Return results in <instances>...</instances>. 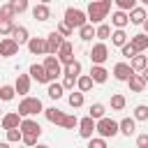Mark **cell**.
Here are the masks:
<instances>
[{
    "label": "cell",
    "instance_id": "1",
    "mask_svg": "<svg viewBox=\"0 0 148 148\" xmlns=\"http://www.w3.org/2000/svg\"><path fill=\"white\" fill-rule=\"evenodd\" d=\"M97 134L104 136V139H113L116 134H120V125H118V120H113V118H109V116L97 118Z\"/></svg>",
    "mask_w": 148,
    "mask_h": 148
},
{
    "label": "cell",
    "instance_id": "2",
    "mask_svg": "<svg viewBox=\"0 0 148 148\" xmlns=\"http://www.w3.org/2000/svg\"><path fill=\"white\" fill-rule=\"evenodd\" d=\"M16 111L25 118V116H37V113H42L44 106H42V99H39V97H28V95H25V97L18 102V109H16Z\"/></svg>",
    "mask_w": 148,
    "mask_h": 148
},
{
    "label": "cell",
    "instance_id": "3",
    "mask_svg": "<svg viewBox=\"0 0 148 148\" xmlns=\"http://www.w3.org/2000/svg\"><path fill=\"white\" fill-rule=\"evenodd\" d=\"M72 30H79L83 23H88V14L83 9H76V7H67L65 9V18H62Z\"/></svg>",
    "mask_w": 148,
    "mask_h": 148
},
{
    "label": "cell",
    "instance_id": "4",
    "mask_svg": "<svg viewBox=\"0 0 148 148\" xmlns=\"http://www.w3.org/2000/svg\"><path fill=\"white\" fill-rule=\"evenodd\" d=\"M109 12H111V9H109L106 5H102L99 0H90L86 14H88V21H90V23H102V21L109 16Z\"/></svg>",
    "mask_w": 148,
    "mask_h": 148
},
{
    "label": "cell",
    "instance_id": "5",
    "mask_svg": "<svg viewBox=\"0 0 148 148\" xmlns=\"http://www.w3.org/2000/svg\"><path fill=\"white\" fill-rule=\"evenodd\" d=\"M44 67H46V72H49V76H51V81H56L60 74H62V62H60V58L56 56V53H46V58H44V62H42Z\"/></svg>",
    "mask_w": 148,
    "mask_h": 148
},
{
    "label": "cell",
    "instance_id": "6",
    "mask_svg": "<svg viewBox=\"0 0 148 148\" xmlns=\"http://www.w3.org/2000/svg\"><path fill=\"white\" fill-rule=\"evenodd\" d=\"M106 58H109V46H106L104 42L92 44V49H90V60H92V65H104Z\"/></svg>",
    "mask_w": 148,
    "mask_h": 148
},
{
    "label": "cell",
    "instance_id": "7",
    "mask_svg": "<svg viewBox=\"0 0 148 148\" xmlns=\"http://www.w3.org/2000/svg\"><path fill=\"white\" fill-rule=\"evenodd\" d=\"M95 132H97V120L92 116H86V118L79 120V134H81V139H90Z\"/></svg>",
    "mask_w": 148,
    "mask_h": 148
},
{
    "label": "cell",
    "instance_id": "8",
    "mask_svg": "<svg viewBox=\"0 0 148 148\" xmlns=\"http://www.w3.org/2000/svg\"><path fill=\"white\" fill-rule=\"evenodd\" d=\"M18 42L14 39V37H2L0 39V56L2 58H12V56H16L18 53Z\"/></svg>",
    "mask_w": 148,
    "mask_h": 148
},
{
    "label": "cell",
    "instance_id": "9",
    "mask_svg": "<svg viewBox=\"0 0 148 148\" xmlns=\"http://www.w3.org/2000/svg\"><path fill=\"white\" fill-rule=\"evenodd\" d=\"M28 72H30V76H32L37 83H46V86L51 83V76H49V72H46V67H44V65H37V62H32Z\"/></svg>",
    "mask_w": 148,
    "mask_h": 148
},
{
    "label": "cell",
    "instance_id": "10",
    "mask_svg": "<svg viewBox=\"0 0 148 148\" xmlns=\"http://www.w3.org/2000/svg\"><path fill=\"white\" fill-rule=\"evenodd\" d=\"M28 51L32 56H44L46 53V37H30L28 39Z\"/></svg>",
    "mask_w": 148,
    "mask_h": 148
},
{
    "label": "cell",
    "instance_id": "11",
    "mask_svg": "<svg viewBox=\"0 0 148 148\" xmlns=\"http://www.w3.org/2000/svg\"><path fill=\"white\" fill-rule=\"evenodd\" d=\"M18 127H21V132H23V134H42V125H39L32 116H25V118L21 120V125H18Z\"/></svg>",
    "mask_w": 148,
    "mask_h": 148
},
{
    "label": "cell",
    "instance_id": "12",
    "mask_svg": "<svg viewBox=\"0 0 148 148\" xmlns=\"http://www.w3.org/2000/svg\"><path fill=\"white\" fill-rule=\"evenodd\" d=\"M62 42H65V37H62L58 30L49 32V37H46V53H58V49H60Z\"/></svg>",
    "mask_w": 148,
    "mask_h": 148
},
{
    "label": "cell",
    "instance_id": "13",
    "mask_svg": "<svg viewBox=\"0 0 148 148\" xmlns=\"http://www.w3.org/2000/svg\"><path fill=\"white\" fill-rule=\"evenodd\" d=\"M132 74H134V69H132L130 62H116V65H113V76H116L118 81H127Z\"/></svg>",
    "mask_w": 148,
    "mask_h": 148
},
{
    "label": "cell",
    "instance_id": "14",
    "mask_svg": "<svg viewBox=\"0 0 148 148\" xmlns=\"http://www.w3.org/2000/svg\"><path fill=\"white\" fill-rule=\"evenodd\" d=\"M56 56L60 58V62H62V65H67V62H72V60H74V46L65 39V42L60 44V49H58V53H56Z\"/></svg>",
    "mask_w": 148,
    "mask_h": 148
},
{
    "label": "cell",
    "instance_id": "15",
    "mask_svg": "<svg viewBox=\"0 0 148 148\" xmlns=\"http://www.w3.org/2000/svg\"><path fill=\"white\" fill-rule=\"evenodd\" d=\"M30 81H32V76H30V72H28V74H18V76H16V83H14V88H16V92L25 97V95L30 92Z\"/></svg>",
    "mask_w": 148,
    "mask_h": 148
},
{
    "label": "cell",
    "instance_id": "16",
    "mask_svg": "<svg viewBox=\"0 0 148 148\" xmlns=\"http://www.w3.org/2000/svg\"><path fill=\"white\" fill-rule=\"evenodd\" d=\"M21 120H23V116H21L18 111L5 113V116H2V130L7 132V130H12V127H18V125H21Z\"/></svg>",
    "mask_w": 148,
    "mask_h": 148
},
{
    "label": "cell",
    "instance_id": "17",
    "mask_svg": "<svg viewBox=\"0 0 148 148\" xmlns=\"http://www.w3.org/2000/svg\"><path fill=\"white\" fill-rule=\"evenodd\" d=\"M32 18H35V21H42V23L49 21V18H51V9H49V5H46V2L35 5V7H32Z\"/></svg>",
    "mask_w": 148,
    "mask_h": 148
},
{
    "label": "cell",
    "instance_id": "18",
    "mask_svg": "<svg viewBox=\"0 0 148 148\" xmlns=\"http://www.w3.org/2000/svg\"><path fill=\"white\" fill-rule=\"evenodd\" d=\"M44 116H46V120L53 123V125H62V120H65V111H60L58 106H49V109H44Z\"/></svg>",
    "mask_w": 148,
    "mask_h": 148
},
{
    "label": "cell",
    "instance_id": "19",
    "mask_svg": "<svg viewBox=\"0 0 148 148\" xmlns=\"http://www.w3.org/2000/svg\"><path fill=\"white\" fill-rule=\"evenodd\" d=\"M130 44H132L139 53H143V51H148V35H146V32L132 35V37H130Z\"/></svg>",
    "mask_w": 148,
    "mask_h": 148
},
{
    "label": "cell",
    "instance_id": "20",
    "mask_svg": "<svg viewBox=\"0 0 148 148\" xmlns=\"http://www.w3.org/2000/svg\"><path fill=\"white\" fill-rule=\"evenodd\" d=\"M111 23H113L116 28H125V25L130 23V12H125V9L113 12V14H111Z\"/></svg>",
    "mask_w": 148,
    "mask_h": 148
},
{
    "label": "cell",
    "instance_id": "21",
    "mask_svg": "<svg viewBox=\"0 0 148 148\" xmlns=\"http://www.w3.org/2000/svg\"><path fill=\"white\" fill-rule=\"evenodd\" d=\"M90 76H92L95 83H104V81L109 79V72H106L104 65H92V67H90Z\"/></svg>",
    "mask_w": 148,
    "mask_h": 148
},
{
    "label": "cell",
    "instance_id": "22",
    "mask_svg": "<svg viewBox=\"0 0 148 148\" xmlns=\"http://www.w3.org/2000/svg\"><path fill=\"white\" fill-rule=\"evenodd\" d=\"M127 83H130V90H132V92H141V90L146 88V79H143V74H136V72L127 79Z\"/></svg>",
    "mask_w": 148,
    "mask_h": 148
},
{
    "label": "cell",
    "instance_id": "23",
    "mask_svg": "<svg viewBox=\"0 0 148 148\" xmlns=\"http://www.w3.org/2000/svg\"><path fill=\"white\" fill-rule=\"evenodd\" d=\"M118 125H120V134H125V136L136 134V118H123Z\"/></svg>",
    "mask_w": 148,
    "mask_h": 148
},
{
    "label": "cell",
    "instance_id": "24",
    "mask_svg": "<svg viewBox=\"0 0 148 148\" xmlns=\"http://www.w3.org/2000/svg\"><path fill=\"white\" fill-rule=\"evenodd\" d=\"M146 18H148V16H146V9H143V7H132V9H130V23L141 25Z\"/></svg>",
    "mask_w": 148,
    "mask_h": 148
},
{
    "label": "cell",
    "instance_id": "25",
    "mask_svg": "<svg viewBox=\"0 0 148 148\" xmlns=\"http://www.w3.org/2000/svg\"><path fill=\"white\" fill-rule=\"evenodd\" d=\"M130 65H132V69H134V72H143V69H146V65H148V56L136 53V56H132V58H130Z\"/></svg>",
    "mask_w": 148,
    "mask_h": 148
},
{
    "label": "cell",
    "instance_id": "26",
    "mask_svg": "<svg viewBox=\"0 0 148 148\" xmlns=\"http://www.w3.org/2000/svg\"><path fill=\"white\" fill-rule=\"evenodd\" d=\"M62 92H65V86H62V83H58V81H51V83H49V88H46V95H49L51 99H60V97H62Z\"/></svg>",
    "mask_w": 148,
    "mask_h": 148
},
{
    "label": "cell",
    "instance_id": "27",
    "mask_svg": "<svg viewBox=\"0 0 148 148\" xmlns=\"http://www.w3.org/2000/svg\"><path fill=\"white\" fill-rule=\"evenodd\" d=\"M12 37H14L18 44H28V39H30V35H28V28H23V25H14V30H12Z\"/></svg>",
    "mask_w": 148,
    "mask_h": 148
},
{
    "label": "cell",
    "instance_id": "28",
    "mask_svg": "<svg viewBox=\"0 0 148 148\" xmlns=\"http://www.w3.org/2000/svg\"><path fill=\"white\" fill-rule=\"evenodd\" d=\"M62 74L79 79V76H81V62H79V60H72V62H67V65L62 67Z\"/></svg>",
    "mask_w": 148,
    "mask_h": 148
},
{
    "label": "cell",
    "instance_id": "29",
    "mask_svg": "<svg viewBox=\"0 0 148 148\" xmlns=\"http://www.w3.org/2000/svg\"><path fill=\"white\" fill-rule=\"evenodd\" d=\"M67 102H69V106L72 109H79V106H83V102H86V97H83V92L76 88V90H72L69 92V97H67Z\"/></svg>",
    "mask_w": 148,
    "mask_h": 148
},
{
    "label": "cell",
    "instance_id": "30",
    "mask_svg": "<svg viewBox=\"0 0 148 148\" xmlns=\"http://www.w3.org/2000/svg\"><path fill=\"white\" fill-rule=\"evenodd\" d=\"M92 25H95V23L88 21V23H83V25L79 28V37H81L83 42H90V39L95 37V28H92Z\"/></svg>",
    "mask_w": 148,
    "mask_h": 148
},
{
    "label": "cell",
    "instance_id": "31",
    "mask_svg": "<svg viewBox=\"0 0 148 148\" xmlns=\"http://www.w3.org/2000/svg\"><path fill=\"white\" fill-rule=\"evenodd\" d=\"M95 37H97L99 42H106V39L111 37V25H106L104 21L97 23V28H95Z\"/></svg>",
    "mask_w": 148,
    "mask_h": 148
},
{
    "label": "cell",
    "instance_id": "32",
    "mask_svg": "<svg viewBox=\"0 0 148 148\" xmlns=\"http://www.w3.org/2000/svg\"><path fill=\"white\" fill-rule=\"evenodd\" d=\"M127 42V32H125V28H116L113 32H111V44L113 46H123Z\"/></svg>",
    "mask_w": 148,
    "mask_h": 148
},
{
    "label": "cell",
    "instance_id": "33",
    "mask_svg": "<svg viewBox=\"0 0 148 148\" xmlns=\"http://www.w3.org/2000/svg\"><path fill=\"white\" fill-rule=\"evenodd\" d=\"M92 83H95V81H92L90 74H81V76L76 79V88H79L81 92H88V90L92 88Z\"/></svg>",
    "mask_w": 148,
    "mask_h": 148
},
{
    "label": "cell",
    "instance_id": "34",
    "mask_svg": "<svg viewBox=\"0 0 148 148\" xmlns=\"http://www.w3.org/2000/svg\"><path fill=\"white\" fill-rule=\"evenodd\" d=\"M14 97H16V88L14 86H7V83L0 86V99L2 102H12Z\"/></svg>",
    "mask_w": 148,
    "mask_h": 148
},
{
    "label": "cell",
    "instance_id": "35",
    "mask_svg": "<svg viewBox=\"0 0 148 148\" xmlns=\"http://www.w3.org/2000/svg\"><path fill=\"white\" fill-rule=\"evenodd\" d=\"M125 104H127L125 95H120V92L111 95V109H113V111H123V109H125Z\"/></svg>",
    "mask_w": 148,
    "mask_h": 148
},
{
    "label": "cell",
    "instance_id": "36",
    "mask_svg": "<svg viewBox=\"0 0 148 148\" xmlns=\"http://www.w3.org/2000/svg\"><path fill=\"white\" fill-rule=\"evenodd\" d=\"M88 116H92V118L97 120V118L106 116V106H104L102 102H95V104H90V111H88Z\"/></svg>",
    "mask_w": 148,
    "mask_h": 148
},
{
    "label": "cell",
    "instance_id": "37",
    "mask_svg": "<svg viewBox=\"0 0 148 148\" xmlns=\"http://www.w3.org/2000/svg\"><path fill=\"white\" fill-rule=\"evenodd\" d=\"M60 127H65V130H74V127H79V118H76L74 113H65V120H62Z\"/></svg>",
    "mask_w": 148,
    "mask_h": 148
},
{
    "label": "cell",
    "instance_id": "38",
    "mask_svg": "<svg viewBox=\"0 0 148 148\" xmlns=\"http://www.w3.org/2000/svg\"><path fill=\"white\" fill-rule=\"evenodd\" d=\"M7 141H9V143L23 141V132H21V127H12V130H7Z\"/></svg>",
    "mask_w": 148,
    "mask_h": 148
},
{
    "label": "cell",
    "instance_id": "39",
    "mask_svg": "<svg viewBox=\"0 0 148 148\" xmlns=\"http://www.w3.org/2000/svg\"><path fill=\"white\" fill-rule=\"evenodd\" d=\"M14 30V21L12 18H0V35H12Z\"/></svg>",
    "mask_w": 148,
    "mask_h": 148
},
{
    "label": "cell",
    "instance_id": "40",
    "mask_svg": "<svg viewBox=\"0 0 148 148\" xmlns=\"http://www.w3.org/2000/svg\"><path fill=\"white\" fill-rule=\"evenodd\" d=\"M134 118H136V120H148V106H146V104L134 106Z\"/></svg>",
    "mask_w": 148,
    "mask_h": 148
},
{
    "label": "cell",
    "instance_id": "41",
    "mask_svg": "<svg viewBox=\"0 0 148 148\" xmlns=\"http://www.w3.org/2000/svg\"><path fill=\"white\" fill-rule=\"evenodd\" d=\"M14 16H16V12H14V7L9 2L0 7V18H14Z\"/></svg>",
    "mask_w": 148,
    "mask_h": 148
},
{
    "label": "cell",
    "instance_id": "42",
    "mask_svg": "<svg viewBox=\"0 0 148 148\" xmlns=\"http://www.w3.org/2000/svg\"><path fill=\"white\" fill-rule=\"evenodd\" d=\"M9 5L14 7L16 14H23V12L28 9V0H9Z\"/></svg>",
    "mask_w": 148,
    "mask_h": 148
},
{
    "label": "cell",
    "instance_id": "43",
    "mask_svg": "<svg viewBox=\"0 0 148 148\" xmlns=\"http://www.w3.org/2000/svg\"><path fill=\"white\" fill-rule=\"evenodd\" d=\"M88 148H106V139L104 136H97V139H88Z\"/></svg>",
    "mask_w": 148,
    "mask_h": 148
},
{
    "label": "cell",
    "instance_id": "44",
    "mask_svg": "<svg viewBox=\"0 0 148 148\" xmlns=\"http://www.w3.org/2000/svg\"><path fill=\"white\" fill-rule=\"evenodd\" d=\"M120 51H123V56H125V58H132V56H136V53H139V51H136L130 42H125V44L120 46Z\"/></svg>",
    "mask_w": 148,
    "mask_h": 148
},
{
    "label": "cell",
    "instance_id": "45",
    "mask_svg": "<svg viewBox=\"0 0 148 148\" xmlns=\"http://www.w3.org/2000/svg\"><path fill=\"white\" fill-rule=\"evenodd\" d=\"M116 5H118V9H125V12H130L132 7H136V0H113Z\"/></svg>",
    "mask_w": 148,
    "mask_h": 148
},
{
    "label": "cell",
    "instance_id": "46",
    "mask_svg": "<svg viewBox=\"0 0 148 148\" xmlns=\"http://www.w3.org/2000/svg\"><path fill=\"white\" fill-rule=\"evenodd\" d=\"M56 30H58V32H60V35H62V37H72V32H74V30H72V28H69V25H67V23H65V21H60V23H58V28H56Z\"/></svg>",
    "mask_w": 148,
    "mask_h": 148
},
{
    "label": "cell",
    "instance_id": "47",
    "mask_svg": "<svg viewBox=\"0 0 148 148\" xmlns=\"http://www.w3.org/2000/svg\"><path fill=\"white\" fill-rule=\"evenodd\" d=\"M62 86H65V90H74V86H76V79L65 74V79H62Z\"/></svg>",
    "mask_w": 148,
    "mask_h": 148
},
{
    "label": "cell",
    "instance_id": "48",
    "mask_svg": "<svg viewBox=\"0 0 148 148\" xmlns=\"http://www.w3.org/2000/svg\"><path fill=\"white\" fill-rule=\"evenodd\" d=\"M37 139H39V134H23V143L25 146H35Z\"/></svg>",
    "mask_w": 148,
    "mask_h": 148
},
{
    "label": "cell",
    "instance_id": "49",
    "mask_svg": "<svg viewBox=\"0 0 148 148\" xmlns=\"http://www.w3.org/2000/svg\"><path fill=\"white\" fill-rule=\"evenodd\" d=\"M136 146L139 148H148V134H139L136 136Z\"/></svg>",
    "mask_w": 148,
    "mask_h": 148
},
{
    "label": "cell",
    "instance_id": "50",
    "mask_svg": "<svg viewBox=\"0 0 148 148\" xmlns=\"http://www.w3.org/2000/svg\"><path fill=\"white\" fill-rule=\"evenodd\" d=\"M99 2H102V5H106V7L111 9V2H113V0H99Z\"/></svg>",
    "mask_w": 148,
    "mask_h": 148
},
{
    "label": "cell",
    "instance_id": "51",
    "mask_svg": "<svg viewBox=\"0 0 148 148\" xmlns=\"http://www.w3.org/2000/svg\"><path fill=\"white\" fill-rule=\"evenodd\" d=\"M141 74H143V79H146V83H148V65H146V69H143Z\"/></svg>",
    "mask_w": 148,
    "mask_h": 148
},
{
    "label": "cell",
    "instance_id": "52",
    "mask_svg": "<svg viewBox=\"0 0 148 148\" xmlns=\"http://www.w3.org/2000/svg\"><path fill=\"white\" fill-rule=\"evenodd\" d=\"M141 25H143V32H146V35H148V18H146V21H143V23H141Z\"/></svg>",
    "mask_w": 148,
    "mask_h": 148
},
{
    "label": "cell",
    "instance_id": "53",
    "mask_svg": "<svg viewBox=\"0 0 148 148\" xmlns=\"http://www.w3.org/2000/svg\"><path fill=\"white\" fill-rule=\"evenodd\" d=\"M39 2H46V5H49V2H51V0H39Z\"/></svg>",
    "mask_w": 148,
    "mask_h": 148
},
{
    "label": "cell",
    "instance_id": "54",
    "mask_svg": "<svg viewBox=\"0 0 148 148\" xmlns=\"http://www.w3.org/2000/svg\"><path fill=\"white\" fill-rule=\"evenodd\" d=\"M141 2H143V5H148V0H141Z\"/></svg>",
    "mask_w": 148,
    "mask_h": 148
},
{
    "label": "cell",
    "instance_id": "55",
    "mask_svg": "<svg viewBox=\"0 0 148 148\" xmlns=\"http://www.w3.org/2000/svg\"><path fill=\"white\" fill-rule=\"evenodd\" d=\"M0 113H2V109H0Z\"/></svg>",
    "mask_w": 148,
    "mask_h": 148
},
{
    "label": "cell",
    "instance_id": "56",
    "mask_svg": "<svg viewBox=\"0 0 148 148\" xmlns=\"http://www.w3.org/2000/svg\"><path fill=\"white\" fill-rule=\"evenodd\" d=\"M0 58H2V56H0Z\"/></svg>",
    "mask_w": 148,
    "mask_h": 148
}]
</instances>
